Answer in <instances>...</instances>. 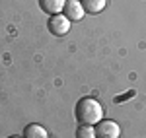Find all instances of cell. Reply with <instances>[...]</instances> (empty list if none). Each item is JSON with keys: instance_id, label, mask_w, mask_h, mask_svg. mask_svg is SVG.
Listing matches in <instances>:
<instances>
[{"instance_id": "obj_1", "label": "cell", "mask_w": 146, "mask_h": 138, "mask_svg": "<svg viewBox=\"0 0 146 138\" xmlns=\"http://www.w3.org/2000/svg\"><path fill=\"white\" fill-rule=\"evenodd\" d=\"M74 117L80 125H92L96 127L103 119V107L94 97H82L74 107Z\"/></svg>"}, {"instance_id": "obj_2", "label": "cell", "mask_w": 146, "mask_h": 138, "mask_svg": "<svg viewBox=\"0 0 146 138\" xmlns=\"http://www.w3.org/2000/svg\"><path fill=\"white\" fill-rule=\"evenodd\" d=\"M94 128H96V138H119L121 136V127L111 119H101Z\"/></svg>"}, {"instance_id": "obj_3", "label": "cell", "mask_w": 146, "mask_h": 138, "mask_svg": "<svg viewBox=\"0 0 146 138\" xmlns=\"http://www.w3.org/2000/svg\"><path fill=\"white\" fill-rule=\"evenodd\" d=\"M70 25H72V22L68 20L64 14L51 16V18H49V23H47L49 31L55 35V37H62V35H66L68 31H70Z\"/></svg>"}, {"instance_id": "obj_4", "label": "cell", "mask_w": 146, "mask_h": 138, "mask_svg": "<svg viewBox=\"0 0 146 138\" xmlns=\"http://www.w3.org/2000/svg\"><path fill=\"white\" fill-rule=\"evenodd\" d=\"M62 12H64V16H66L70 22H80L86 16V10H84V6H82L80 0H66Z\"/></svg>"}, {"instance_id": "obj_5", "label": "cell", "mask_w": 146, "mask_h": 138, "mask_svg": "<svg viewBox=\"0 0 146 138\" xmlns=\"http://www.w3.org/2000/svg\"><path fill=\"white\" fill-rule=\"evenodd\" d=\"M64 4H66V0H39V6L43 8V12L45 14H51V16L62 14Z\"/></svg>"}, {"instance_id": "obj_6", "label": "cell", "mask_w": 146, "mask_h": 138, "mask_svg": "<svg viewBox=\"0 0 146 138\" xmlns=\"http://www.w3.org/2000/svg\"><path fill=\"white\" fill-rule=\"evenodd\" d=\"M23 138H49L45 127L37 125V123H31L23 128Z\"/></svg>"}, {"instance_id": "obj_7", "label": "cell", "mask_w": 146, "mask_h": 138, "mask_svg": "<svg viewBox=\"0 0 146 138\" xmlns=\"http://www.w3.org/2000/svg\"><path fill=\"white\" fill-rule=\"evenodd\" d=\"M88 14H100L107 8V0H80Z\"/></svg>"}, {"instance_id": "obj_8", "label": "cell", "mask_w": 146, "mask_h": 138, "mask_svg": "<svg viewBox=\"0 0 146 138\" xmlns=\"http://www.w3.org/2000/svg\"><path fill=\"white\" fill-rule=\"evenodd\" d=\"M76 138H96V128L92 125H80L76 128Z\"/></svg>"}, {"instance_id": "obj_9", "label": "cell", "mask_w": 146, "mask_h": 138, "mask_svg": "<svg viewBox=\"0 0 146 138\" xmlns=\"http://www.w3.org/2000/svg\"><path fill=\"white\" fill-rule=\"evenodd\" d=\"M8 138H23V136H8Z\"/></svg>"}]
</instances>
